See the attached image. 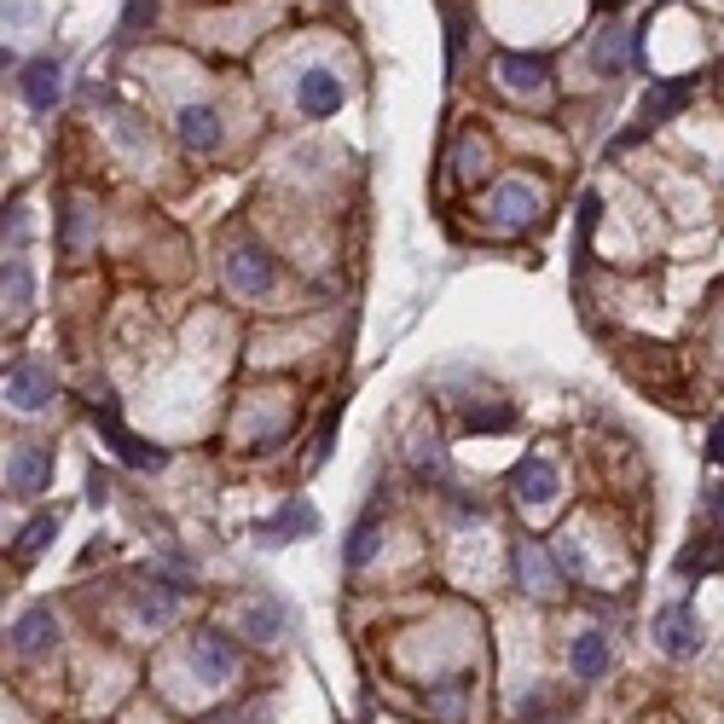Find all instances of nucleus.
Instances as JSON below:
<instances>
[{
	"label": "nucleus",
	"mask_w": 724,
	"mask_h": 724,
	"mask_svg": "<svg viewBox=\"0 0 724 724\" xmlns=\"http://www.w3.org/2000/svg\"><path fill=\"white\" fill-rule=\"evenodd\" d=\"M151 12H157V0H128L122 7V35H140Z\"/></svg>",
	"instance_id": "nucleus-29"
},
{
	"label": "nucleus",
	"mask_w": 724,
	"mask_h": 724,
	"mask_svg": "<svg viewBox=\"0 0 724 724\" xmlns=\"http://www.w3.org/2000/svg\"><path fill=\"white\" fill-rule=\"evenodd\" d=\"M609 661H614V650H609V638L598 626H585L574 643H568V672H574L580 684H598L609 672Z\"/></svg>",
	"instance_id": "nucleus-14"
},
{
	"label": "nucleus",
	"mask_w": 724,
	"mask_h": 724,
	"mask_svg": "<svg viewBox=\"0 0 724 724\" xmlns=\"http://www.w3.org/2000/svg\"><path fill=\"white\" fill-rule=\"evenodd\" d=\"M284 626H290V609H284L278 598H249V603H244V632H249L255 643H273Z\"/></svg>",
	"instance_id": "nucleus-18"
},
{
	"label": "nucleus",
	"mask_w": 724,
	"mask_h": 724,
	"mask_svg": "<svg viewBox=\"0 0 724 724\" xmlns=\"http://www.w3.org/2000/svg\"><path fill=\"white\" fill-rule=\"evenodd\" d=\"M226 284L238 296H267L273 284H278V262L255 238H238V244L226 249Z\"/></svg>",
	"instance_id": "nucleus-3"
},
{
	"label": "nucleus",
	"mask_w": 724,
	"mask_h": 724,
	"mask_svg": "<svg viewBox=\"0 0 724 724\" xmlns=\"http://www.w3.org/2000/svg\"><path fill=\"white\" fill-rule=\"evenodd\" d=\"M47 481H53V452L41 441H18L7 458V493L35 499V493H47Z\"/></svg>",
	"instance_id": "nucleus-5"
},
{
	"label": "nucleus",
	"mask_w": 724,
	"mask_h": 724,
	"mask_svg": "<svg viewBox=\"0 0 724 724\" xmlns=\"http://www.w3.org/2000/svg\"><path fill=\"white\" fill-rule=\"evenodd\" d=\"M510 568H516V580H522L528 598H551V591H557V557H545L539 539H516V545H510Z\"/></svg>",
	"instance_id": "nucleus-6"
},
{
	"label": "nucleus",
	"mask_w": 724,
	"mask_h": 724,
	"mask_svg": "<svg viewBox=\"0 0 724 724\" xmlns=\"http://www.w3.org/2000/svg\"><path fill=\"white\" fill-rule=\"evenodd\" d=\"M59 528H64V510H35L30 522H23V533H18V557H41L47 545H53Z\"/></svg>",
	"instance_id": "nucleus-21"
},
{
	"label": "nucleus",
	"mask_w": 724,
	"mask_h": 724,
	"mask_svg": "<svg viewBox=\"0 0 724 724\" xmlns=\"http://www.w3.org/2000/svg\"><path fill=\"white\" fill-rule=\"evenodd\" d=\"M463 684H470V679H452V684H441V690H435V695H429V707H441V713H452V707H458V695H463Z\"/></svg>",
	"instance_id": "nucleus-32"
},
{
	"label": "nucleus",
	"mask_w": 724,
	"mask_h": 724,
	"mask_svg": "<svg viewBox=\"0 0 724 724\" xmlns=\"http://www.w3.org/2000/svg\"><path fill=\"white\" fill-rule=\"evenodd\" d=\"M93 429L105 435V447L128 463V470H145V476H151V470H163V463H169V452H163V447L140 441V435L122 424V411H116L111 400H99V406H93Z\"/></svg>",
	"instance_id": "nucleus-2"
},
{
	"label": "nucleus",
	"mask_w": 724,
	"mask_h": 724,
	"mask_svg": "<svg viewBox=\"0 0 724 724\" xmlns=\"http://www.w3.org/2000/svg\"><path fill=\"white\" fill-rule=\"evenodd\" d=\"M255 533L267 539V545H290V539H307V533H319V510L307 504V499H290L278 516H267V522H255Z\"/></svg>",
	"instance_id": "nucleus-13"
},
{
	"label": "nucleus",
	"mask_w": 724,
	"mask_h": 724,
	"mask_svg": "<svg viewBox=\"0 0 724 724\" xmlns=\"http://www.w3.org/2000/svg\"><path fill=\"white\" fill-rule=\"evenodd\" d=\"M707 458H724V424H713V435H707Z\"/></svg>",
	"instance_id": "nucleus-35"
},
{
	"label": "nucleus",
	"mask_w": 724,
	"mask_h": 724,
	"mask_svg": "<svg viewBox=\"0 0 724 724\" xmlns=\"http://www.w3.org/2000/svg\"><path fill=\"white\" fill-rule=\"evenodd\" d=\"M591 59H598L603 75H620L632 59H638V47H632V30H620V23H603V35L598 47H591Z\"/></svg>",
	"instance_id": "nucleus-19"
},
{
	"label": "nucleus",
	"mask_w": 724,
	"mask_h": 724,
	"mask_svg": "<svg viewBox=\"0 0 724 724\" xmlns=\"http://www.w3.org/2000/svg\"><path fill=\"white\" fill-rule=\"evenodd\" d=\"M88 232H93V203H88V197H70V203H64L59 244H64V249H82V244H88Z\"/></svg>",
	"instance_id": "nucleus-24"
},
{
	"label": "nucleus",
	"mask_w": 724,
	"mask_h": 724,
	"mask_svg": "<svg viewBox=\"0 0 724 724\" xmlns=\"http://www.w3.org/2000/svg\"><path fill=\"white\" fill-rule=\"evenodd\" d=\"M377 545H383V539H377V504H371V510H366V516H359V522L348 528L343 562H348V568H366V562L377 557Z\"/></svg>",
	"instance_id": "nucleus-22"
},
{
	"label": "nucleus",
	"mask_w": 724,
	"mask_h": 724,
	"mask_svg": "<svg viewBox=\"0 0 724 724\" xmlns=\"http://www.w3.org/2000/svg\"><path fill=\"white\" fill-rule=\"evenodd\" d=\"M702 510H707V522H713V528L724 533V481H713V487H707V499H702Z\"/></svg>",
	"instance_id": "nucleus-31"
},
{
	"label": "nucleus",
	"mask_w": 724,
	"mask_h": 724,
	"mask_svg": "<svg viewBox=\"0 0 724 724\" xmlns=\"http://www.w3.org/2000/svg\"><path fill=\"white\" fill-rule=\"evenodd\" d=\"M551 557H557V568H562V574L568 580H585V545H580V539L574 533H557V545H551Z\"/></svg>",
	"instance_id": "nucleus-27"
},
{
	"label": "nucleus",
	"mask_w": 724,
	"mask_h": 724,
	"mask_svg": "<svg viewBox=\"0 0 724 724\" xmlns=\"http://www.w3.org/2000/svg\"><path fill=\"white\" fill-rule=\"evenodd\" d=\"M296 105H302L307 116H336V105H343V82H336L330 70H302Z\"/></svg>",
	"instance_id": "nucleus-17"
},
{
	"label": "nucleus",
	"mask_w": 724,
	"mask_h": 724,
	"mask_svg": "<svg viewBox=\"0 0 724 724\" xmlns=\"http://www.w3.org/2000/svg\"><path fill=\"white\" fill-rule=\"evenodd\" d=\"M707 568H724V539H702L679 557V574H707Z\"/></svg>",
	"instance_id": "nucleus-26"
},
{
	"label": "nucleus",
	"mask_w": 724,
	"mask_h": 724,
	"mask_svg": "<svg viewBox=\"0 0 724 724\" xmlns=\"http://www.w3.org/2000/svg\"><path fill=\"white\" fill-rule=\"evenodd\" d=\"M59 643V620H53V609H23L18 620H12V655H23V661H35V655H47Z\"/></svg>",
	"instance_id": "nucleus-11"
},
{
	"label": "nucleus",
	"mask_w": 724,
	"mask_h": 724,
	"mask_svg": "<svg viewBox=\"0 0 724 724\" xmlns=\"http://www.w3.org/2000/svg\"><path fill=\"white\" fill-rule=\"evenodd\" d=\"M470 429H510V406H493V411H470V418H463Z\"/></svg>",
	"instance_id": "nucleus-30"
},
{
	"label": "nucleus",
	"mask_w": 724,
	"mask_h": 724,
	"mask_svg": "<svg viewBox=\"0 0 724 724\" xmlns=\"http://www.w3.org/2000/svg\"><path fill=\"white\" fill-rule=\"evenodd\" d=\"M7 400L18 411H41L47 400H53V377H47L41 359H18V366L7 371Z\"/></svg>",
	"instance_id": "nucleus-12"
},
{
	"label": "nucleus",
	"mask_w": 724,
	"mask_h": 724,
	"mask_svg": "<svg viewBox=\"0 0 724 724\" xmlns=\"http://www.w3.org/2000/svg\"><path fill=\"white\" fill-rule=\"evenodd\" d=\"M180 598H186V580H169V574H145L140 598H134V614L145 626H169L180 614Z\"/></svg>",
	"instance_id": "nucleus-8"
},
{
	"label": "nucleus",
	"mask_w": 724,
	"mask_h": 724,
	"mask_svg": "<svg viewBox=\"0 0 724 724\" xmlns=\"http://www.w3.org/2000/svg\"><path fill=\"white\" fill-rule=\"evenodd\" d=\"M684 93H690V82H666V88H650V93H643V105H638V128H643V134H650L655 122H666L672 111H679V105H684Z\"/></svg>",
	"instance_id": "nucleus-20"
},
{
	"label": "nucleus",
	"mask_w": 724,
	"mask_h": 724,
	"mask_svg": "<svg viewBox=\"0 0 724 724\" xmlns=\"http://www.w3.org/2000/svg\"><path fill=\"white\" fill-rule=\"evenodd\" d=\"M174 128H180V145H186L192 157H210V151H221V111H215V105H186Z\"/></svg>",
	"instance_id": "nucleus-15"
},
{
	"label": "nucleus",
	"mask_w": 724,
	"mask_h": 724,
	"mask_svg": "<svg viewBox=\"0 0 724 724\" xmlns=\"http://www.w3.org/2000/svg\"><path fill=\"white\" fill-rule=\"evenodd\" d=\"M186 661L203 684H226L232 672H238V643H232L221 626H197L192 643H186Z\"/></svg>",
	"instance_id": "nucleus-4"
},
{
	"label": "nucleus",
	"mask_w": 724,
	"mask_h": 724,
	"mask_svg": "<svg viewBox=\"0 0 724 724\" xmlns=\"http://www.w3.org/2000/svg\"><path fill=\"white\" fill-rule=\"evenodd\" d=\"M504 226H528V221H539V192L533 186H522V180H499L493 186V203H487Z\"/></svg>",
	"instance_id": "nucleus-16"
},
{
	"label": "nucleus",
	"mask_w": 724,
	"mask_h": 724,
	"mask_svg": "<svg viewBox=\"0 0 724 724\" xmlns=\"http://www.w3.org/2000/svg\"><path fill=\"white\" fill-rule=\"evenodd\" d=\"M493 75H499L504 93H539V88L551 82V59L545 53H499Z\"/></svg>",
	"instance_id": "nucleus-9"
},
{
	"label": "nucleus",
	"mask_w": 724,
	"mask_h": 724,
	"mask_svg": "<svg viewBox=\"0 0 724 724\" xmlns=\"http://www.w3.org/2000/svg\"><path fill=\"white\" fill-rule=\"evenodd\" d=\"M88 499H93V504L111 499V487H105V476H99V470H88Z\"/></svg>",
	"instance_id": "nucleus-33"
},
{
	"label": "nucleus",
	"mask_w": 724,
	"mask_h": 724,
	"mask_svg": "<svg viewBox=\"0 0 724 724\" xmlns=\"http://www.w3.org/2000/svg\"><path fill=\"white\" fill-rule=\"evenodd\" d=\"M406 458H411V476L418 481H447V447L435 441V435H418Z\"/></svg>",
	"instance_id": "nucleus-23"
},
{
	"label": "nucleus",
	"mask_w": 724,
	"mask_h": 724,
	"mask_svg": "<svg viewBox=\"0 0 724 724\" xmlns=\"http://www.w3.org/2000/svg\"><path fill=\"white\" fill-rule=\"evenodd\" d=\"M18 93H23V105H30V111H53L64 99V64L59 59H30L23 75H18Z\"/></svg>",
	"instance_id": "nucleus-7"
},
{
	"label": "nucleus",
	"mask_w": 724,
	"mask_h": 724,
	"mask_svg": "<svg viewBox=\"0 0 724 724\" xmlns=\"http://www.w3.org/2000/svg\"><path fill=\"white\" fill-rule=\"evenodd\" d=\"M510 487H516V499H522V504L545 510V504L557 499V470H551V458H539V452L516 458V470H510Z\"/></svg>",
	"instance_id": "nucleus-10"
},
{
	"label": "nucleus",
	"mask_w": 724,
	"mask_h": 724,
	"mask_svg": "<svg viewBox=\"0 0 724 724\" xmlns=\"http://www.w3.org/2000/svg\"><path fill=\"white\" fill-rule=\"evenodd\" d=\"M0 232H7V255L30 244V210H7V221H0Z\"/></svg>",
	"instance_id": "nucleus-28"
},
{
	"label": "nucleus",
	"mask_w": 724,
	"mask_h": 724,
	"mask_svg": "<svg viewBox=\"0 0 724 724\" xmlns=\"http://www.w3.org/2000/svg\"><path fill=\"white\" fill-rule=\"evenodd\" d=\"M650 638H655V650L666 661H695L702 643H707V632H702V620H695L690 603H661L655 620H650Z\"/></svg>",
	"instance_id": "nucleus-1"
},
{
	"label": "nucleus",
	"mask_w": 724,
	"mask_h": 724,
	"mask_svg": "<svg viewBox=\"0 0 724 724\" xmlns=\"http://www.w3.org/2000/svg\"><path fill=\"white\" fill-rule=\"evenodd\" d=\"M35 7H23V0H7V23H30Z\"/></svg>",
	"instance_id": "nucleus-34"
},
{
	"label": "nucleus",
	"mask_w": 724,
	"mask_h": 724,
	"mask_svg": "<svg viewBox=\"0 0 724 724\" xmlns=\"http://www.w3.org/2000/svg\"><path fill=\"white\" fill-rule=\"evenodd\" d=\"M30 296H35V278L23 255H7V307L12 314H30Z\"/></svg>",
	"instance_id": "nucleus-25"
}]
</instances>
